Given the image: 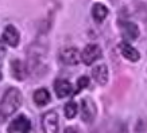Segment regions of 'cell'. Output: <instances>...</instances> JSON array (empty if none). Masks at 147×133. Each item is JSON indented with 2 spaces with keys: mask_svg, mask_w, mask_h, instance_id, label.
I'll list each match as a JSON object with an SVG mask.
<instances>
[{
  "mask_svg": "<svg viewBox=\"0 0 147 133\" xmlns=\"http://www.w3.org/2000/svg\"><path fill=\"white\" fill-rule=\"evenodd\" d=\"M22 93L16 88H9L4 93L0 101V122L5 121L8 117L16 113L22 105Z\"/></svg>",
  "mask_w": 147,
  "mask_h": 133,
  "instance_id": "obj_1",
  "label": "cell"
},
{
  "mask_svg": "<svg viewBox=\"0 0 147 133\" xmlns=\"http://www.w3.org/2000/svg\"><path fill=\"white\" fill-rule=\"evenodd\" d=\"M8 133H30L31 132V121L27 118L24 114L18 116L13 118L8 125L7 129Z\"/></svg>",
  "mask_w": 147,
  "mask_h": 133,
  "instance_id": "obj_2",
  "label": "cell"
},
{
  "mask_svg": "<svg viewBox=\"0 0 147 133\" xmlns=\"http://www.w3.org/2000/svg\"><path fill=\"white\" fill-rule=\"evenodd\" d=\"M101 57H102V51L100 49V46H97V44H88L81 53V61L86 66H90L92 63L98 61Z\"/></svg>",
  "mask_w": 147,
  "mask_h": 133,
  "instance_id": "obj_3",
  "label": "cell"
},
{
  "mask_svg": "<svg viewBox=\"0 0 147 133\" xmlns=\"http://www.w3.org/2000/svg\"><path fill=\"white\" fill-rule=\"evenodd\" d=\"M59 59L63 65L67 66H76L81 61V53L76 47H65L59 53Z\"/></svg>",
  "mask_w": 147,
  "mask_h": 133,
  "instance_id": "obj_4",
  "label": "cell"
},
{
  "mask_svg": "<svg viewBox=\"0 0 147 133\" xmlns=\"http://www.w3.org/2000/svg\"><path fill=\"white\" fill-rule=\"evenodd\" d=\"M42 129L43 133H58V114L54 110H50L42 116Z\"/></svg>",
  "mask_w": 147,
  "mask_h": 133,
  "instance_id": "obj_5",
  "label": "cell"
},
{
  "mask_svg": "<svg viewBox=\"0 0 147 133\" xmlns=\"http://www.w3.org/2000/svg\"><path fill=\"white\" fill-rule=\"evenodd\" d=\"M119 27H120L121 36L125 40H135L139 38V27L132 22L127 20H119Z\"/></svg>",
  "mask_w": 147,
  "mask_h": 133,
  "instance_id": "obj_6",
  "label": "cell"
},
{
  "mask_svg": "<svg viewBox=\"0 0 147 133\" xmlns=\"http://www.w3.org/2000/svg\"><path fill=\"white\" fill-rule=\"evenodd\" d=\"M96 116V108L93 102L89 101L88 98H85L81 101V118L85 122H92Z\"/></svg>",
  "mask_w": 147,
  "mask_h": 133,
  "instance_id": "obj_7",
  "label": "cell"
},
{
  "mask_svg": "<svg viewBox=\"0 0 147 133\" xmlns=\"http://www.w3.org/2000/svg\"><path fill=\"white\" fill-rule=\"evenodd\" d=\"M119 50H120V54L125 59H128L129 62H138L140 59V54L134 46H131L127 42H121L119 44Z\"/></svg>",
  "mask_w": 147,
  "mask_h": 133,
  "instance_id": "obj_8",
  "label": "cell"
},
{
  "mask_svg": "<svg viewBox=\"0 0 147 133\" xmlns=\"http://www.w3.org/2000/svg\"><path fill=\"white\" fill-rule=\"evenodd\" d=\"M3 40L5 44H8L11 47H16L19 44V40H20V35H19L18 30L11 24L7 26L4 28V32H3Z\"/></svg>",
  "mask_w": 147,
  "mask_h": 133,
  "instance_id": "obj_9",
  "label": "cell"
},
{
  "mask_svg": "<svg viewBox=\"0 0 147 133\" xmlns=\"http://www.w3.org/2000/svg\"><path fill=\"white\" fill-rule=\"evenodd\" d=\"M54 92L57 94L58 98H65L67 96H70L73 89L69 81L66 80H57L54 82Z\"/></svg>",
  "mask_w": 147,
  "mask_h": 133,
  "instance_id": "obj_10",
  "label": "cell"
},
{
  "mask_svg": "<svg viewBox=\"0 0 147 133\" xmlns=\"http://www.w3.org/2000/svg\"><path fill=\"white\" fill-rule=\"evenodd\" d=\"M92 77H93V80L97 82L98 85H107L108 82V67L102 63V65H98V66L93 67V70H92Z\"/></svg>",
  "mask_w": 147,
  "mask_h": 133,
  "instance_id": "obj_11",
  "label": "cell"
},
{
  "mask_svg": "<svg viewBox=\"0 0 147 133\" xmlns=\"http://www.w3.org/2000/svg\"><path fill=\"white\" fill-rule=\"evenodd\" d=\"M11 74H12L13 78H16L19 81L24 80L27 76V69L24 66V63L19 59H13L11 62Z\"/></svg>",
  "mask_w": 147,
  "mask_h": 133,
  "instance_id": "obj_12",
  "label": "cell"
},
{
  "mask_svg": "<svg viewBox=\"0 0 147 133\" xmlns=\"http://www.w3.org/2000/svg\"><path fill=\"white\" fill-rule=\"evenodd\" d=\"M92 16H93L94 22L101 23L105 20V18L108 16V8L107 5H104L102 3H94L92 7Z\"/></svg>",
  "mask_w": 147,
  "mask_h": 133,
  "instance_id": "obj_13",
  "label": "cell"
},
{
  "mask_svg": "<svg viewBox=\"0 0 147 133\" xmlns=\"http://www.w3.org/2000/svg\"><path fill=\"white\" fill-rule=\"evenodd\" d=\"M32 98H34L35 105H38V106H45L51 100L49 90H46V89H38L35 93H34V97Z\"/></svg>",
  "mask_w": 147,
  "mask_h": 133,
  "instance_id": "obj_14",
  "label": "cell"
},
{
  "mask_svg": "<svg viewBox=\"0 0 147 133\" xmlns=\"http://www.w3.org/2000/svg\"><path fill=\"white\" fill-rule=\"evenodd\" d=\"M63 112H65L66 118L71 120V118H74V117H76L77 112H78V106H77V104L74 101H69L66 105H65V109H63Z\"/></svg>",
  "mask_w": 147,
  "mask_h": 133,
  "instance_id": "obj_15",
  "label": "cell"
},
{
  "mask_svg": "<svg viewBox=\"0 0 147 133\" xmlns=\"http://www.w3.org/2000/svg\"><path fill=\"white\" fill-rule=\"evenodd\" d=\"M88 85H89V78H88V77H81V78H78V81H77V92L85 89Z\"/></svg>",
  "mask_w": 147,
  "mask_h": 133,
  "instance_id": "obj_16",
  "label": "cell"
},
{
  "mask_svg": "<svg viewBox=\"0 0 147 133\" xmlns=\"http://www.w3.org/2000/svg\"><path fill=\"white\" fill-rule=\"evenodd\" d=\"M5 55V47H4V44L0 42V59H3Z\"/></svg>",
  "mask_w": 147,
  "mask_h": 133,
  "instance_id": "obj_17",
  "label": "cell"
},
{
  "mask_svg": "<svg viewBox=\"0 0 147 133\" xmlns=\"http://www.w3.org/2000/svg\"><path fill=\"white\" fill-rule=\"evenodd\" d=\"M63 133H77V129L74 126H67V128H65Z\"/></svg>",
  "mask_w": 147,
  "mask_h": 133,
  "instance_id": "obj_18",
  "label": "cell"
},
{
  "mask_svg": "<svg viewBox=\"0 0 147 133\" xmlns=\"http://www.w3.org/2000/svg\"><path fill=\"white\" fill-rule=\"evenodd\" d=\"M1 78H3V76H1V70H0V81H1Z\"/></svg>",
  "mask_w": 147,
  "mask_h": 133,
  "instance_id": "obj_19",
  "label": "cell"
}]
</instances>
